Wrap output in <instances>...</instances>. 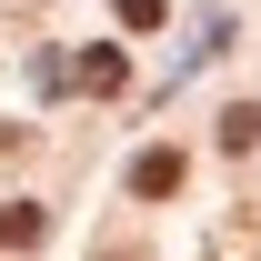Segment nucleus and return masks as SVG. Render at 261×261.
Instances as JSON below:
<instances>
[{
	"label": "nucleus",
	"instance_id": "1",
	"mask_svg": "<svg viewBox=\"0 0 261 261\" xmlns=\"http://www.w3.org/2000/svg\"><path fill=\"white\" fill-rule=\"evenodd\" d=\"M40 81H61V91H91V100H111V91L130 81V61L111 50V40H100V50H81V61H50Z\"/></svg>",
	"mask_w": 261,
	"mask_h": 261
},
{
	"label": "nucleus",
	"instance_id": "2",
	"mask_svg": "<svg viewBox=\"0 0 261 261\" xmlns=\"http://www.w3.org/2000/svg\"><path fill=\"white\" fill-rule=\"evenodd\" d=\"M181 171H191L181 151H141V161H130V201H171V191H181Z\"/></svg>",
	"mask_w": 261,
	"mask_h": 261
},
{
	"label": "nucleus",
	"instance_id": "3",
	"mask_svg": "<svg viewBox=\"0 0 261 261\" xmlns=\"http://www.w3.org/2000/svg\"><path fill=\"white\" fill-rule=\"evenodd\" d=\"M40 231H50V221H40V201H0V251H31Z\"/></svg>",
	"mask_w": 261,
	"mask_h": 261
},
{
	"label": "nucleus",
	"instance_id": "4",
	"mask_svg": "<svg viewBox=\"0 0 261 261\" xmlns=\"http://www.w3.org/2000/svg\"><path fill=\"white\" fill-rule=\"evenodd\" d=\"M221 151H261V111H251V100L221 111Z\"/></svg>",
	"mask_w": 261,
	"mask_h": 261
},
{
	"label": "nucleus",
	"instance_id": "5",
	"mask_svg": "<svg viewBox=\"0 0 261 261\" xmlns=\"http://www.w3.org/2000/svg\"><path fill=\"white\" fill-rule=\"evenodd\" d=\"M121 20H130V31H161V20H171V0H121Z\"/></svg>",
	"mask_w": 261,
	"mask_h": 261
},
{
	"label": "nucleus",
	"instance_id": "6",
	"mask_svg": "<svg viewBox=\"0 0 261 261\" xmlns=\"http://www.w3.org/2000/svg\"><path fill=\"white\" fill-rule=\"evenodd\" d=\"M100 261H141V251H130V241H121V251H100Z\"/></svg>",
	"mask_w": 261,
	"mask_h": 261
}]
</instances>
